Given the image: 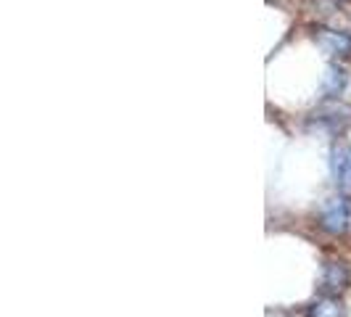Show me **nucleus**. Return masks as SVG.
I'll return each mask as SVG.
<instances>
[{
  "label": "nucleus",
  "mask_w": 351,
  "mask_h": 317,
  "mask_svg": "<svg viewBox=\"0 0 351 317\" xmlns=\"http://www.w3.org/2000/svg\"><path fill=\"white\" fill-rule=\"evenodd\" d=\"M349 222H351V196L338 193L322 207L319 225L328 230V233H346Z\"/></svg>",
  "instance_id": "nucleus-1"
},
{
  "label": "nucleus",
  "mask_w": 351,
  "mask_h": 317,
  "mask_svg": "<svg viewBox=\"0 0 351 317\" xmlns=\"http://www.w3.org/2000/svg\"><path fill=\"white\" fill-rule=\"evenodd\" d=\"M351 285V270L346 262H328L322 270V281L319 291L322 296H338L341 291H346Z\"/></svg>",
  "instance_id": "nucleus-2"
},
{
  "label": "nucleus",
  "mask_w": 351,
  "mask_h": 317,
  "mask_svg": "<svg viewBox=\"0 0 351 317\" xmlns=\"http://www.w3.org/2000/svg\"><path fill=\"white\" fill-rule=\"evenodd\" d=\"M317 48L330 56V58H349L351 56V35L335 32V30H317L315 32Z\"/></svg>",
  "instance_id": "nucleus-3"
},
{
  "label": "nucleus",
  "mask_w": 351,
  "mask_h": 317,
  "mask_svg": "<svg viewBox=\"0 0 351 317\" xmlns=\"http://www.w3.org/2000/svg\"><path fill=\"white\" fill-rule=\"evenodd\" d=\"M330 167H333V177L338 185H351V156L341 148V145H335L333 148Z\"/></svg>",
  "instance_id": "nucleus-4"
},
{
  "label": "nucleus",
  "mask_w": 351,
  "mask_h": 317,
  "mask_svg": "<svg viewBox=\"0 0 351 317\" xmlns=\"http://www.w3.org/2000/svg\"><path fill=\"white\" fill-rule=\"evenodd\" d=\"M309 317H343V304L338 296H322L309 307Z\"/></svg>",
  "instance_id": "nucleus-5"
},
{
  "label": "nucleus",
  "mask_w": 351,
  "mask_h": 317,
  "mask_svg": "<svg viewBox=\"0 0 351 317\" xmlns=\"http://www.w3.org/2000/svg\"><path fill=\"white\" fill-rule=\"evenodd\" d=\"M343 88H346V74H343V69H338V67H328V71H325V93L338 95Z\"/></svg>",
  "instance_id": "nucleus-6"
}]
</instances>
